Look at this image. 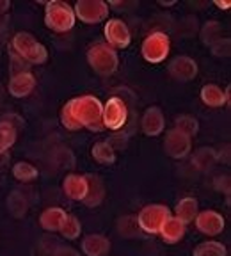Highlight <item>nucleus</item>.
Wrapping results in <instances>:
<instances>
[{"mask_svg":"<svg viewBox=\"0 0 231 256\" xmlns=\"http://www.w3.org/2000/svg\"><path fill=\"white\" fill-rule=\"evenodd\" d=\"M171 217V210L166 204H148L137 216V224L144 233H160L164 222Z\"/></svg>","mask_w":231,"mask_h":256,"instance_id":"39448f33","label":"nucleus"},{"mask_svg":"<svg viewBox=\"0 0 231 256\" xmlns=\"http://www.w3.org/2000/svg\"><path fill=\"white\" fill-rule=\"evenodd\" d=\"M176 219L182 220V222L187 226L188 222H194V219L198 217V214H200V206H198V201H196V198H184V200L180 201L178 204H176Z\"/></svg>","mask_w":231,"mask_h":256,"instance_id":"aec40b11","label":"nucleus"},{"mask_svg":"<svg viewBox=\"0 0 231 256\" xmlns=\"http://www.w3.org/2000/svg\"><path fill=\"white\" fill-rule=\"evenodd\" d=\"M174 2H176V0H160L158 4H160V6H172Z\"/></svg>","mask_w":231,"mask_h":256,"instance_id":"c9c22d12","label":"nucleus"},{"mask_svg":"<svg viewBox=\"0 0 231 256\" xmlns=\"http://www.w3.org/2000/svg\"><path fill=\"white\" fill-rule=\"evenodd\" d=\"M92 156H94V160L100 162V164L108 166L116 162V153L110 142H96L94 148H92Z\"/></svg>","mask_w":231,"mask_h":256,"instance_id":"393cba45","label":"nucleus"},{"mask_svg":"<svg viewBox=\"0 0 231 256\" xmlns=\"http://www.w3.org/2000/svg\"><path fill=\"white\" fill-rule=\"evenodd\" d=\"M75 18L84 24H98L108 16V6L104 0H80L75 4Z\"/></svg>","mask_w":231,"mask_h":256,"instance_id":"0eeeda50","label":"nucleus"},{"mask_svg":"<svg viewBox=\"0 0 231 256\" xmlns=\"http://www.w3.org/2000/svg\"><path fill=\"white\" fill-rule=\"evenodd\" d=\"M82 251L88 256H107L110 251V242L107 236L92 233L82 240Z\"/></svg>","mask_w":231,"mask_h":256,"instance_id":"dca6fc26","label":"nucleus"},{"mask_svg":"<svg viewBox=\"0 0 231 256\" xmlns=\"http://www.w3.org/2000/svg\"><path fill=\"white\" fill-rule=\"evenodd\" d=\"M66 216L68 214L64 212L62 208H46L43 214H41L40 217V224H41V228L46 230V232H59L60 226H62L64 219H66Z\"/></svg>","mask_w":231,"mask_h":256,"instance_id":"a211bd4d","label":"nucleus"},{"mask_svg":"<svg viewBox=\"0 0 231 256\" xmlns=\"http://www.w3.org/2000/svg\"><path fill=\"white\" fill-rule=\"evenodd\" d=\"M220 30H222V25L219 22H206L201 28V41L204 44H216L220 40Z\"/></svg>","mask_w":231,"mask_h":256,"instance_id":"a878e982","label":"nucleus"},{"mask_svg":"<svg viewBox=\"0 0 231 256\" xmlns=\"http://www.w3.org/2000/svg\"><path fill=\"white\" fill-rule=\"evenodd\" d=\"M212 54L214 56H217V57H230V54H231V41L228 40V38H220L219 41H217L216 44H212Z\"/></svg>","mask_w":231,"mask_h":256,"instance_id":"7c9ffc66","label":"nucleus"},{"mask_svg":"<svg viewBox=\"0 0 231 256\" xmlns=\"http://www.w3.org/2000/svg\"><path fill=\"white\" fill-rule=\"evenodd\" d=\"M12 48L18 54L22 60L30 64H43L48 59L46 48L36 40V38L28 34V32H18L12 38Z\"/></svg>","mask_w":231,"mask_h":256,"instance_id":"f03ea898","label":"nucleus"},{"mask_svg":"<svg viewBox=\"0 0 231 256\" xmlns=\"http://www.w3.org/2000/svg\"><path fill=\"white\" fill-rule=\"evenodd\" d=\"M168 70L176 80H182V82H188V80L196 78V75H198V64H196L194 59H190L187 56H180L176 59H172L169 62Z\"/></svg>","mask_w":231,"mask_h":256,"instance_id":"f8f14e48","label":"nucleus"},{"mask_svg":"<svg viewBox=\"0 0 231 256\" xmlns=\"http://www.w3.org/2000/svg\"><path fill=\"white\" fill-rule=\"evenodd\" d=\"M228 251L220 242L210 240V242H203L194 249V256H226Z\"/></svg>","mask_w":231,"mask_h":256,"instance_id":"bb28decb","label":"nucleus"},{"mask_svg":"<svg viewBox=\"0 0 231 256\" xmlns=\"http://www.w3.org/2000/svg\"><path fill=\"white\" fill-rule=\"evenodd\" d=\"M60 123L66 130H80L88 128L92 132L104 130V105L94 96H78L64 105L60 110Z\"/></svg>","mask_w":231,"mask_h":256,"instance_id":"f257e3e1","label":"nucleus"},{"mask_svg":"<svg viewBox=\"0 0 231 256\" xmlns=\"http://www.w3.org/2000/svg\"><path fill=\"white\" fill-rule=\"evenodd\" d=\"M216 188L217 190H220V192H224V194H230V176L228 174H224V176H217L216 178Z\"/></svg>","mask_w":231,"mask_h":256,"instance_id":"2f4dec72","label":"nucleus"},{"mask_svg":"<svg viewBox=\"0 0 231 256\" xmlns=\"http://www.w3.org/2000/svg\"><path fill=\"white\" fill-rule=\"evenodd\" d=\"M86 180H88V192H86V198L82 201L86 203V206L89 208H94L104 201L105 198V187H104V182L98 178V176H86Z\"/></svg>","mask_w":231,"mask_h":256,"instance_id":"f3484780","label":"nucleus"},{"mask_svg":"<svg viewBox=\"0 0 231 256\" xmlns=\"http://www.w3.org/2000/svg\"><path fill=\"white\" fill-rule=\"evenodd\" d=\"M176 130H180V132L185 134V136L192 137L200 130V123L192 116H180V118H176Z\"/></svg>","mask_w":231,"mask_h":256,"instance_id":"c756f323","label":"nucleus"},{"mask_svg":"<svg viewBox=\"0 0 231 256\" xmlns=\"http://www.w3.org/2000/svg\"><path fill=\"white\" fill-rule=\"evenodd\" d=\"M196 228L200 230L204 235H219L224 230V217L220 216L216 210H204V212H200L198 217H196Z\"/></svg>","mask_w":231,"mask_h":256,"instance_id":"9b49d317","label":"nucleus"},{"mask_svg":"<svg viewBox=\"0 0 231 256\" xmlns=\"http://www.w3.org/2000/svg\"><path fill=\"white\" fill-rule=\"evenodd\" d=\"M16 142V128L9 121H0V155L12 148Z\"/></svg>","mask_w":231,"mask_h":256,"instance_id":"b1692460","label":"nucleus"},{"mask_svg":"<svg viewBox=\"0 0 231 256\" xmlns=\"http://www.w3.org/2000/svg\"><path fill=\"white\" fill-rule=\"evenodd\" d=\"M34 88H36V78L28 72L16 73L9 80V92L12 96H16V98H24V96L30 94Z\"/></svg>","mask_w":231,"mask_h":256,"instance_id":"ddd939ff","label":"nucleus"},{"mask_svg":"<svg viewBox=\"0 0 231 256\" xmlns=\"http://www.w3.org/2000/svg\"><path fill=\"white\" fill-rule=\"evenodd\" d=\"M9 6H11V4H9L8 0H0V12H6V11H8Z\"/></svg>","mask_w":231,"mask_h":256,"instance_id":"f704fd0d","label":"nucleus"},{"mask_svg":"<svg viewBox=\"0 0 231 256\" xmlns=\"http://www.w3.org/2000/svg\"><path fill=\"white\" fill-rule=\"evenodd\" d=\"M216 6L220 9H230L231 8V2L230 0H216Z\"/></svg>","mask_w":231,"mask_h":256,"instance_id":"72a5a7b5","label":"nucleus"},{"mask_svg":"<svg viewBox=\"0 0 231 256\" xmlns=\"http://www.w3.org/2000/svg\"><path fill=\"white\" fill-rule=\"evenodd\" d=\"M128 108L121 98L114 96L104 105V126L108 130H120L126 123Z\"/></svg>","mask_w":231,"mask_h":256,"instance_id":"6e6552de","label":"nucleus"},{"mask_svg":"<svg viewBox=\"0 0 231 256\" xmlns=\"http://www.w3.org/2000/svg\"><path fill=\"white\" fill-rule=\"evenodd\" d=\"M88 62L98 75H112L118 70L120 59L114 48L104 43H96L94 46L89 48Z\"/></svg>","mask_w":231,"mask_h":256,"instance_id":"20e7f679","label":"nucleus"},{"mask_svg":"<svg viewBox=\"0 0 231 256\" xmlns=\"http://www.w3.org/2000/svg\"><path fill=\"white\" fill-rule=\"evenodd\" d=\"M54 256H80V254L72 248H59Z\"/></svg>","mask_w":231,"mask_h":256,"instance_id":"473e14b6","label":"nucleus"},{"mask_svg":"<svg viewBox=\"0 0 231 256\" xmlns=\"http://www.w3.org/2000/svg\"><path fill=\"white\" fill-rule=\"evenodd\" d=\"M59 232L62 233L64 238L73 240V238H76V236L80 235V232H82V224H80V220L76 219L75 216H70V214H68Z\"/></svg>","mask_w":231,"mask_h":256,"instance_id":"c85d7f7f","label":"nucleus"},{"mask_svg":"<svg viewBox=\"0 0 231 256\" xmlns=\"http://www.w3.org/2000/svg\"><path fill=\"white\" fill-rule=\"evenodd\" d=\"M166 153L172 158H184L190 153L192 148V137L185 136L180 130H169L166 136V142H164Z\"/></svg>","mask_w":231,"mask_h":256,"instance_id":"1a4fd4ad","label":"nucleus"},{"mask_svg":"<svg viewBox=\"0 0 231 256\" xmlns=\"http://www.w3.org/2000/svg\"><path fill=\"white\" fill-rule=\"evenodd\" d=\"M166 128V120H164V112L158 107H150L142 116V130L146 136H160Z\"/></svg>","mask_w":231,"mask_h":256,"instance_id":"4468645a","label":"nucleus"},{"mask_svg":"<svg viewBox=\"0 0 231 256\" xmlns=\"http://www.w3.org/2000/svg\"><path fill=\"white\" fill-rule=\"evenodd\" d=\"M8 210H9V214H11L12 217H16V219H20V217H24L25 214H27L28 203H27V200H25V196L22 194V192L12 190L11 194H9Z\"/></svg>","mask_w":231,"mask_h":256,"instance_id":"5701e85b","label":"nucleus"},{"mask_svg":"<svg viewBox=\"0 0 231 256\" xmlns=\"http://www.w3.org/2000/svg\"><path fill=\"white\" fill-rule=\"evenodd\" d=\"M12 174H14L16 180L20 182H32L38 178V169L34 168L32 164H28V162H18V164L12 168Z\"/></svg>","mask_w":231,"mask_h":256,"instance_id":"cd10ccee","label":"nucleus"},{"mask_svg":"<svg viewBox=\"0 0 231 256\" xmlns=\"http://www.w3.org/2000/svg\"><path fill=\"white\" fill-rule=\"evenodd\" d=\"M75 12L66 2L52 0L46 2V11H44V24L48 28L56 32H68L75 25Z\"/></svg>","mask_w":231,"mask_h":256,"instance_id":"7ed1b4c3","label":"nucleus"},{"mask_svg":"<svg viewBox=\"0 0 231 256\" xmlns=\"http://www.w3.org/2000/svg\"><path fill=\"white\" fill-rule=\"evenodd\" d=\"M219 160L216 150L214 148H200L194 153V158H192V164L200 171H208L216 166V162Z\"/></svg>","mask_w":231,"mask_h":256,"instance_id":"4be33fe9","label":"nucleus"},{"mask_svg":"<svg viewBox=\"0 0 231 256\" xmlns=\"http://www.w3.org/2000/svg\"><path fill=\"white\" fill-rule=\"evenodd\" d=\"M62 190L70 200L82 201L88 192V180L86 176L80 174H68L62 182Z\"/></svg>","mask_w":231,"mask_h":256,"instance_id":"2eb2a0df","label":"nucleus"},{"mask_svg":"<svg viewBox=\"0 0 231 256\" xmlns=\"http://www.w3.org/2000/svg\"><path fill=\"white\" fill-rule=\"evenodd\" d=\"M160 235H162V238L168 244H176V242H180L185 236V224L171 216L164 222L162 230H160Z\"/></svg>","mask_w":231,"mask_h":256,"instance_id":"6ab92c4d","label":"nucleus"},{"mask_svg":"<svg viewBox=\"0 0 231 256\" xmlns=\"http://www.w3.org/2000/svg\"><path fill=\"white\" fill-rule=\"evenodd\" d=\"M201 100H203L208 107H222V105H226L224 91L216 84L203 86V89H201Z\"/></svg>","mask_w":231,"mask_h":256,"instance_id":"412c9836","label":"nucleus"},{"mask_svg":"<svg viewBox=\"0 0 231 256\" xmlns=\"http://www.w3.org/2000/svg\"><path fill=\"white\" fill-rule=\"evenodd\" d=\"M169 50H171V41L164 32H153L142 43V57L153 64L162 62L169 56Z\"/></svg>","mask_w":231,"mask_h":256,"instance_id":"423d86ee","label":"nucleus"},{"mask_svg":"<svg viewBox=\"0 0 231 256\" xmlns=\"http://www.w3.org/2000/svg\"><path fill=\"white\" fill-rule=\"evenodd\" d=\"M105 38H107L108 41V46H116V48H126L128 44H130V30H128L126 24L121 20H118V18H114V20H108L107 24H105Z\"/></svg>","mask_w":231,"mask_h":256,"instance_id":"9d476101","label":"nucleus"}]
</instances>
